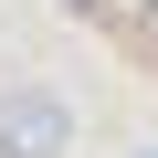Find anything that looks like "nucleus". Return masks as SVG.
I'll return each instance as SVG.
<instances>
[{
	"label": "nucleus",
	"instance_id": "nucleus-1",
	"mask_svg": "<svg viewBox=\"0 0 158 158\" xmlns=\"http://www.w3.org/2000/svg\"><path fill=\"white\" fill-rule=\"evenodd\" d=\"M63 137H74V116H63L53 85H11L0 95V158H63Z\"/></svg>",
	"mask_w": 158,
	"mask_h": 158
}]
</instances>
